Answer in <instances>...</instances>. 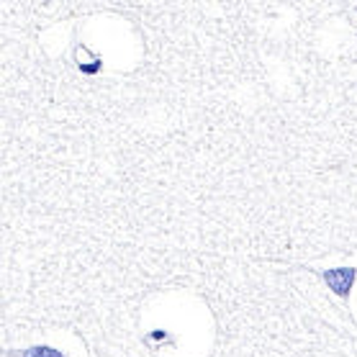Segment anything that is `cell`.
I'll list each match as a JSON object with an SVG mask.
<instances>
[{
    "instance_id": "cell-1",
    "label": "cell",
    "mask_w": 357,
    "mask_h": 357,
    "mask_svg": "<svg viewBox=\"0 0 357 357\" xmlns=\"http://www.w3.org/2000/svg\"><path fill=\"white\" fill-rule=\"evenodd\" d=\"M322 277L332 288V293H337L339 298H349L352 285L357 280V267H329L322 272Z\"/></svg>"
},
{
    "instance_id": "cell-2",
    "label": "cell",
    "mask_w": 357,
    "mask_h": 357,
    "mask_svg": "<svg viewBox=\"0 0 357 357\" xmlns=\"http://www.w3.org/2000/svg\"><path fill=\"white\" fill-rule=\"evenodd\" d=\"M18 357H64V354L57 347H49V344H33V347L21 349Z\"/></svg>"
}]
</instances>
